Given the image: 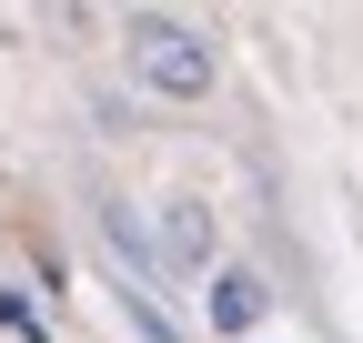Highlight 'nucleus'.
<instances>
[{
    "instance_id": "f257e3e1",
    "label": "nucleus",
    "mask_w": 363,
    "mask_h": 343,
    "mask_svg": "<svg viewBox=\"0 0 363 343\" xmlns=\"http://www.w3.org/2000/svg\"><path fill=\"white\" fill-rule=\"evenodd\" d=\"M121 40H131V81H142L152 101H212L222 91V51L192 30V21H172V11H131L121 21Z\"/></svg>"
},
{
    "instance_id": "f03ea898",
    "label": "nucleus",
    "mask_w": 363,
    "mask_h": 343,
    "mask_svg": "<svg viewBox=\"0 0 363 343\" xmlns=\"http://www.w3.org/2000/svg\"><path fill=\"white\" fill-rule=\"evenodd\" d=\"M91 223H101V242H111V263H121V283L131 293H162L172 283V263H162V232L131 212L121 192H91Z\"/></svg>"
},
{
    "instance_id": "7ed1b4c3",
    "label": "nucleus",
    "mask_w": 363,
    "mask_h": 343,
    "mask_svg": "<svg viewBox=\"0 0 363 343\" xmlns=\"http://www.w3.org/2000/svg\"><path fill=\"white\" fill-rule=\"evenodd\" d=\"M202 323H212L222 343H262V323H272V283H262L252 263H222V273L202 283Z\"/></svg>"
},
{
    "instance_id": "20e7f679",
    "label": "nucleus",
    "mask_w": 363,
    "mask_h": 343,
    "mask_svg": "<svg viewBox=\"0 0 363 343\" xmlns=\"http://www.w3.org/2000/svg\"><path fill=\"white\" fill-rule=\"evenodd\" d=\"M152 232H162L172 283H182V273H202V283L222 273V242H212V212H202V202H162V223H152Z\"/></svg>"
},
{
    "instance_id": "39448f33",
    "label": "nucleus",
    "mask_w": 363,
    "mask_h": 343,
    "mask_svg": "<svg viewBox=\"0 0 363 343\" xmlns=\"http://www.w3.org/2000/svg\"><path fill=\"white\" fill-rule=\"evenodd\" d=\"M121 323L142 333V343H192V333H182V313L162 303V293H131V283H121Z\"/></svg>"
},
{
    "instance_id": "423d86ee",
    "label": "nucleus",
    "mask_w": 363,
    "mask_h": 343,
    "mask_svg": "<svg viewBox=\"0 0 363 343\" xmlns=\"http://www.w3.org/2000/svg\"><path fill=\"white\" fill-rule=\"evenodd\" d=\"M0 333H11V343H61V333H51V313H40L21 283H0Z\"/></svg>"
}]
</instances>
